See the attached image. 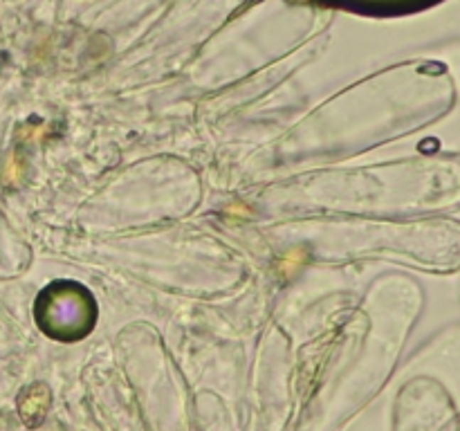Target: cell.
I'll return each instance as SVG.
<instances>
[{"instance_id": "cell-1", "label": "cell", "mask_w": 460, "mask_h": 431, "mask_svg": "<svg viewBox=\"0 0 460 431\" xmlns=\"http://www.w3.org/2000/svg\"><path fill=\"white\" fill-rule=\"evenodd\" d=\"M50 405V393L43 384H34L30 389H25L18 400V413L25 425L36 427L43 418Z\"/></svg>"}]
</instances>
